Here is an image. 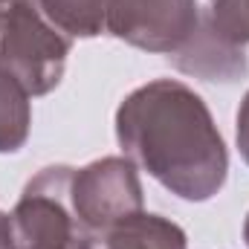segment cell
<instances>
[{"instance_id":"cell-1","label":"cell","mask_w":249,"mask_h":249,"mask_svg":"<svg viewBox=\"0 0 249 249\" xmlns=\"http://www.w3.org/2000/svg\"><path fill=\"white\" fill-rule=\"evenodd\" d=\"M124 157L188 203L212 200L229 174V151L209 105L177 78H157L127 93L116 110Z\"/></svg>"},{"instance_id":"cell-2","label":"cell","mask_w":249,"mask_h":249,"mask_svg":"<svg viewBox=\"0 0 249 249\" xmlns=\"http://www.w3.org/2000/svg\"><path fill=\"white\" fill-rule=\"evenodd\" d=\"M70 44L38 0H3L0 72L12 75L29 96H47L61 84Z\"/></svg>"},{"instance_id":"cell-3","label":"cell","mask_w":249,"mask_h":249,"mask_svg":"<svg viewBox=\"0 0 249 249\" xmlns=\"http://www.w3.org/2000/svg\"><path fill=\"white\" fill-rule=\"evenodd\" d=\"M70 165L41 168L20 191L12 209V232L18 249H72L81 223L70 203Z\"/></svg>"},{"instance_id":"cell-4","label":"cell","mask_w":249,"mask_h":249,"mask_svg":"<svg viewBox=\"0 0 249 249\" xmlns=\"http://www.w3.org/2000/svg\"><path fill=\"white\" fill-rule=\"evenodd\" d=\"M70 203L81 229H105L145 212L139 171L127 157H102L72 171Z\"/></svg>"},{"instance_id":"cell-5","label":"cell","mask_w":249,"mask_h":249,"mask_svg":"<svg viewBox=\"0 0 249 249\" xmlns=\"http://www.w3.org/2000/svg\"><path fill=\"white\" fill-rule=\"evenodd\" d=\"M200 12L197 0H110L107 32L142 53L171 58L197 32Z\"/></svg>"},{"instance_id":"cell-6","label":"cell","mask_w":249,"mask_h":249,"mask_svg":"<svg viewBox=\"0 0 249 249\" xmlns=\"http://www.w3.org/2000/svg\"><path fill=\"white\" fill-rule=\"evenodd\" d=\"M171 58L183 72L200 75L206 81L232 84L249 72L247 47H238L229 38H223L206 12H200V23H197V32L191 35V41Z\"/></svg>"},{"instance_id":"cell-7","label":"cell","mask_w":249,"mask_h":249,"mask_svg":"<svg viewBox=\"0 0 249 249\" xmlns=\"http://www.w3.org/2000/svg\"><path fill=\"white\" fill-rule=\"evenodd\" d=\"M72 249H188V238L174 220L139 212L105 229H81Z\"/></svg>"},{"instance_id":"cell-8","label":"cell","mask_w":249,"mask_h":249,"mask_svg":"<svg viewBox=\"0 0 249 249\" xmlns=\"http://www.w3.org/2000/svg\"><path fill=\"white\" fill-rule=\"evenodd\" d=\"M44 15L72 38H99L107 32L110 0H38Z\"/></svg>"},{"instance_id":"cell-9","label":"cell","mask_w":249,"mask_h":249,"mask_svg":"<svg viewBox=\"0 0 249 249\" xmlns=\"http://www.w3.org/2000/svg\"><path fill=\"white\" fill-rule=\"evenodd\" d=\"M29 93L6 72H0V154H15L29 139L32 107Z\"/></svg>"},{"instance_id":"cell-10","label":"cell","mask_w":249,"mask_h":249,"mask_svg":"<svg viewBox=\"0 0 249 249\" xmlns=\"http://www.w3.org/2000/svg\"><path fill=\"white\" fill-rule=\"evenodd\" d=\"M206 15L223 38L238 47L249 44V0H209Z\"/></svg>"},{"instance_id":"cell-11","label":"cell","mask_w":249,"mask_h":249,"mask_svg":"<svg viewBox=\"0 0 249 249\" xmlns=\"http://www.w3.org/2000/svg\"><path fill=\"white\" fill-rule=\"evenodd\" d=\"M235 139H238V151H241V157H244V162L249 165V90L247 96H244V102H241V107H238V119H235Z\"/></svg>"},{"instance_id":"cell-12","label":"cell","mask_w":249,"mask_h":249,"mask_svg":"<svg viewBox=\"0 0 249 249\" xmlns=\"http://www.w3.org/2000/svg\"><path fill=\"white\" fill-rule=\"evenodd\" d=\"M0 249H18L15 232H12V217L6 212H0Z\"/></svg>"},{"instance_id":"cell-13","label":"cell","mask_w":249,"mask_h":249,"mask_svg":"<svg viewBox=\"0 0 249 249\" xmlns=\"http://www.w3.org/2000/svg\"><path fill=\"white\" fill-rule=\"evenodd\" d=\"M244 241H247V247H249V214H247V223H244Z\"/></svg>"},{"instance_id":"cell-14","label":"cell","mask_w":249,"mask_h":249,"mask_svg":"<svg viewBox=\"0 0 249 249\" xmlns=\"http://www.w3.org/2000/svg\"><path fill=\"white\" fill-rule=\"evenodd\" d=\"M0 12H3V0H0Z\"/></svg>"}]
</instances>
